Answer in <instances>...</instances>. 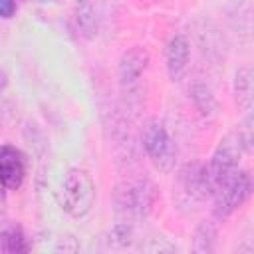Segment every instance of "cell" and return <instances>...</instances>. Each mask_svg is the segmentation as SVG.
I'll list each match as a JSON object with an SVG mask.
<instances>
[{
    "instance_id": "8",
    "label": "cell",
    "mask_w": 254,
    "mask_h": 254,
    "mask_svg": "<svg viewBox=\"0 0 254 254\" xmlns=\"http://www.w3.org/2000/svg\"><path fill=\"white\" fill-rule=\"evenodd\" d=\"M26 157L14 145H0V181L8 190H16L22 187L26 179Z\"/></svg>"
},
{
    "instance_id": "13",
    "label": "cell",
    "mask_w": 254,
    "mask_h": 254,
    "mask_svg": "<svg viewBox=\"0 0 254 254\" xmlns=\"http://www.w3.org/2000/svg\"><path fill=\"white\" fill-rule=\"evenodd\" d=\"M252 93H254V89H252V69L248 65L238 67L236 73H234V95H236L238 107L244 113L252 111Z\"/></svg>"
},
{
    "instance_id": "12",
    "label": "cell",
    "mask_w": 254,
    "mask_h": 254,
    "mask_svg": "<svg viewBox=\"0 0 254 254\" xmlns=\"http://www.w3.org/2000/svg\"><path fill=\"white\" fill-rule=\"evenodd\" d=\"M32 244L28 242L24 230L18 224H6L0 228V250L6 254H22L28 252Z\"/></svg>"
},
{
    "instance_id": "7",
    "label": "cell",
    "mask_w": 254,
    "mask_h": 254,
    "mask_svg": "<svg viewBox=\"0 0 254 254\" xmlns=\"http://www.w3.org/2000/svg\"><path fill=\"white\" fill-rule=\"evenodd\" d=\"M147 64H149V54L139 46L129 48L127 52L121 54V60L117 65V77L123 91H133L139 87V81L147 69Z\"/></svg>"
},
{
    "instance_id": "16",
    "label": "cell",
    "mask_w": 254,
    "mask_h": 254,
    "mask_svg": "<svg viewBox=\"0 0 254 254\" xmlns=\"http://www.w3.org/2000/svg\"><path fill=\"white\" fill-rule=\"evenodd\" d=\"M6 190H8V189H6V185L0 181V202H4V198H6Z\"/></svg>"
},
{
    "instance_id": "9",
    "label": "cell",
    "mask_w": 254,
    "mask_h": 254,
    "mask_svg": "<svg viewBox=\"0 0 254 254\" xmlns=\"http://www.w3.org/2000/svg\"><path fill=\"white\" fill-rule=\"evenodd\" d=\"M189 56H190V46L185 34H175L167 42L165 48V64H167V73L173 81L183 79L189 67Z\"/></svg>"
},
{
    "instance_id": "6",
    "label": "cell",
    "mask_w": 254,
    "mask_h": 254,
    "mask_svg": "<svg viewBox=\"0 0 254 254\" xmlns=\"http://www.w3.org/2000/svg\"><path fill=\"white\" fill-rule=\"evenodd\" d=\"M177 192L181 196H185V202H200L206 196H210L212 189H210V181L206 177L204 165H200V163L187 165L179 173Z\"/></svg>"
},
{
    "instance_id": "5",
    "label": "cell",
    "mask_w": 254,
    "mask_h": 254,
    "mask_svg": "<svg viewBox=\"0 0 254 254\" xmlns=\"http://www.w3.org/2000/svg\"><path fill=\"white\" fill-rule=\"evenodd\" d=\"M242 153H244V143H242V137H240L238 129L226 133V135L220 139V143H218V147L214 149V153H212L208 165H204L212 192H214L216 185H218L226 175H230L232 171L238 169V163H240ZM210 196H212V194H210Z\"/></svg>"
},
{
    "instance_id": "2",
    "label": "cell",
    "mask_w": 254,
    "mask_h": 254,
    "mask_svg": "<svg viewBox=\"0 0 254 254\" xmlns=\"http://www.w3.org/2000/svg\"><path fill=\"white\" fill-rule=\"evenodd\" d=\"M60 206L71 218H83L95 204V183L83 169H69L60 187Z\"/></svg>"
},
{
    "instance_id": "10",
    "label": "cell",
    "mask_w": 254,
    "mask_h": 254,
    "mask_svg": "<svg viewBox=\"0 0 254 254\" xmlns=\"http://www.w3.org/2000/svg\"><path fill=\"white\" fill-rule=\"evenodd\" d=\"M73 22H75L77 32L85 40H91L97 36V14H95V8L89 0H77L75 2Z\"/></svg>"
},
{
    "instance_id": "14",
    "label": "cell",
    "mask_w": 254,
    "mask_h": 254,
    "mask_svg": "<svg viewBox=\"0 0 254 254\" xmlns=\"http://www.w3.org/2000/svg\"><path fill=\"white\" fill-rule=\"evenodd\" d=\"M216 236H218V228L214 224V220H202L198 222V226L194 228L192 234V250L198 254H210L216 248Z\"/></svg>"
},
{
    "instance_id": "15",
    "label": "cell",
    "mask_w": 254,
    "mask_h": 254,
    "mask_svg": "<svg viewBox=\"0 0 254 254\" xmlns=\"http://www.w3.org/2000/svg\"><path fill=\"white\" fill-rule=\"evenodd\" d=\"M16 14L14 0H0V18H12Z\"/></svg>"
},
{
    "instance_id": "1",
    "label": "cell",
    "mask_w": 254,
    "mask_h": 254,
    "mask_svg": "<svg viewBox=\"0 0 254 254\" xmlns=\"http://www.w3.org/2000/svg\"><path fill=\"white\" fill-rule=\"evenodd\" d=\"M157 198H159V190L151 179L145 177L123 179L113 190L115 214L119 220L135 224L137 220H143L153 212Z\"/></svg>"
},
{
    "instance_id": "3",
    "label": "cell",
    "mask_w": 254,
    "mask_h": 254,
    "mask_svg": "<svg viewBox=\"0 0 254 254\" xmlns=\"http://www.w3.org/2000/svg\"><path fill=\"white\" fill-rule=\"evenodd\" d=\"M252 192V177L248 171H232L214 189V216L228 218L236 208H240Z\"/></svg>"
},
{
    "instance_id": "4",
    "label": "cell",
    "mask_w": 254,
    "mask_h": 254,
    "mask_svg": "<svg viewBox=\"0 0 254 254\" xmlns=\"http://www.w3.org/2000/svg\"><path fill=\"white\" fill-rule=\"evenodd\" d=\"M143 149L147 153V157L151 159L153 167L161 173H171L177 165V145L173 141V137L169 135L167 127L153 119L145 125L143 129Z\"/></svg>"
},
{
    "instance_id": "11",
    "label": "cell",
    "mask_w": 254,
    "mask_h": 254,
    "mask_svg": "<svg viewBox=\"0 0 254 254\" xmlns=\"http://www.w3.org/2000/svg\"><path fill=\"white\" fill-rule=\"evenodd\" d=\"M189 97L192 99V103L196 105V109H198L204 117H214V115L218 113V101H216L212 89H210L204 81L194 79V81L189 85Z\"/></svg>"
}]
</instances>
